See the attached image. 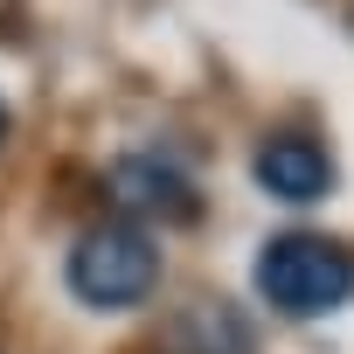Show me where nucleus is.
Returning a JSON list of instances; mask_svg holds the SVG:
<instances>
[{
    "label": "nucleus",
    "instance_id": "f03ea898",
    "mask_svg": "<svg viewBox=\"0 0 354 354\" xmlns=\"http://www.w3.org/2000/svg\"><path fill=\"white\" fill-rule=\"evenodd\" d=\"M160 285V250L139 223H97L77 250H70V292L97 313H125Z\"/></svg>",
    "mask_w": 354,
    "mask_h": 354
},
{
    "label": "nucleus",
    "instance_id": "20e7f679",
    "mask_svg": "<svg viewBox=\"0 0 354 354\" xmlns=\"http://www.w3.org/2000/svg\"><path fill=\"white\" fill-rule=\"evenodd\" d=\"M111 188H118V202L132 216H160V223H188L195 216V188L174 167H160V160H125L111 174Z\"/></svg>",
    "mask_w": 354,
    "mask_h": 354
},
{
    "label": "nucleus",
    "instance_id": "7ed1b4c3",
    "mask_svg": "<svg viewBox=\"0 0 354 354\" xmlns=\"http://www.w3.org/2000/svg\"><path fill=\"white\" fill-rule=\"evenodd\" d=\"M250 174H257V188H264L271 202H292V209H306V202H319V195L333 188V160H326V146H313L306 132L264 139L257 160H250Z\"/></svg>",
    "mask_w": 354,
    "mask_h": 354
},
{
    "label": "nucleus",
    "instance_id": "39448f33",
    "mask_svg": "<svg viewBox=\"0 0 354 354\" xmlns=\"http://www.w3.org/2000/svg\"><path fill=\"white\" fill-rule=\"evenodd\" d=\"M8 132H15V118H8V104H0V146H8Z\"/></svg>",
    "mask_w": 354,
    "mask_h": 354
},
{
    "label": "nucleus",
    "instance_id": "f257e3e1",
    "mask_svg": "<svg viewBox=\"0 0 354 354\" xmlns=\"http://www.w3.org/2000/svg\"><path fill=\"white\" fill-rule=\"evenodd\" d=\"M257 299L285 319H319L354 299V250H340L333 236H313V230L271 236L257 250Z\"/></svg>",
    "mask_w": 354,
    "mask_h": 354
}]
</instances>
